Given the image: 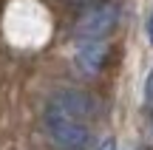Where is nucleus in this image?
<instances>
[{"label": "nucleus", "mask_w": 153, "mask_h": 150, "mask_svg": "<svg viewBox=\"0 0 153 150\" xmlns=\"http://www.w3.org/2000/svg\"><path fill=\"white\" fill-rule=\"evenodd\" d=\"M45 128H48L51 139L62 150H79L88 142V122L85 119L60 113L54 108H45Z\"/></svg>", "instance_id": "nucleus-1"}, {"label": "nucleus", "mask_w": 153, "mask_h": 150, "mask_svg": "<svg viewBox=\"0 0 153 150\" xmlns=\"http://www.w3.org/2000/svg\"><path fill=\"white\" fill-rule=\"evenodd\" d=\"M116 20H119L116 6H111V3L94 6V9H88L85 14L79 17V23H76V34H79L82 40H102L105 34H111L116 28Z\"/></svg>", "instance_id": "nucleus-2"}, {"label": "nucleus", "mask_w": 153, "mask_h": 150, "mask_svg": "<svg viewBox=\"0 0 153 150\" xmlns=\"http://www.w3.org/2000/svg\"><path fill=\"white\" fill-rule=\"evenodd\" d=\"M48 108H54L60 113H68V116H76V119H88L94 113V102L82 91H60V94L51 96Z\"/></svg>", "instance_id": "nucleus-3"}, {"label": "nucleus", "mask_w": 153, "mask_h": 150, "mask_svg": "<svg viewBox=\"0 0 153 150\" xmlns=\"http://www.w3.org/2000/svg\"><path fill=\"white\" fill-rule=\"evenodd\" d=\"M105 43L102 40H85V43L76 48V54H74V65H76V71L79 74H85V77H94V74L102 68V62H105Z\"/></svg>", "instance_id": "nucleus-4"}, {"label": "nucleus", "mask_w": 153, "mask_h": 150, "mask_svg": "<svg viewBox=\"0 0 153 150\" xmlns=\"http://www.w3.org/2000/svg\"><path fill=\"white\" fill-rule=\"evenodd\" d=\"M145 99H148V102H153V68H150L148 79H145Z\"/></svg>", "instance_id": "nucleus-5"}, {"label": "nucleus", "mask_w": 153, "mask_h": 150, "mask_svg": "<svg viewBox=\"0 0 153 150\" xmlns=\"http://www.w3.org/2000/svg\"><path fill=\"white\" fill-rule=\"evenodd\" d=\"M145 31H148V40H150V45H153V11H150V17H148V26H145Z\"/></svg>", "instance_id": "nucleus-6"}, {"label": "nucleus", "mask_w": 153, "mask_h": 150, "mask_svg": "<svg viewBox=\"0 0 153 150\" xmlns=\"http://www.w3.org/2000/svg\"><path fill=\"white\" fill-rule=\"evenodd\" d=\"M99 150H116V142H114V139H108V142H102V147H99Z\"/></svg>", "instance_id": "nucleus-7"}]
</instances>
